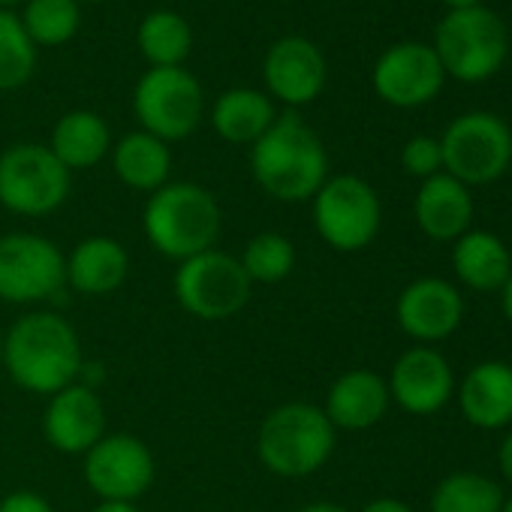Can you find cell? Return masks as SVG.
I'll return each instance as SVG.
<instances>
[{
  "instance_id": "cell-18",
  "label": "cell",
  "mask_w": 512,
  "mask_h": 512,
  "mask_svg": "<svg viewBox=\"0 0 512 512\" xmlns=\"http://www.w3.org/2000/svg\"><path fill=\"white\" fill-rule=\"evenodd\" d=\"M416 226L434 241H458L473 223V196L470 187L440 172L422 181L413 202Z\"/></svg>"
},
{
  "instance_id": "cell-31",
  "label": "cell",
  "mask_w": 512,
  "mask_h": 512,
  "mask_svg": "<svg viewBox=\"0 0 512 512\" xmlns=\"http://www.w3.org/2000/svg\"><path fill=\"white\" fill-rule=\"evenodd\" d=\"M401 166L407 169V175L413 178H434L443 172V151H440V139L431 136H413L404 151H401Z\"/></svg>"
},
{
  "instance_id": "cell-40",
  "label": "cell",
  "mask_w": 512,
  "mask_h": 512,
  "mask_svg": "<svg viewBox=\"0 0 512 512\" xmlns=\"http://www.w3.org/2000/svg\"><path fill=\"white\" fill-rule=\"evenodd\" d=\"M500 512H512V497L509 500H503V509Z\"/></svg>"
},
{
  "instance_id": "cell-28",
  "label": "cell",
  "mask_w": 512,
  "mask_h": 512,
  "mask_svg": "<svg viewBox=\"0 0 512 512\" xmlns=\"http://www.w3.org/2000/svg\"><path fill=\"white\" fill-rule=\"evenodd\" d=\"M34 46H64L82 25L76 0H28L19 16Z\"/></svg>"
},
{
  "instance_id": "cell-7",
  "label": "cell",
  "mask_w": 512,
  "mask_h": 512,
  "mask_svg": "<svg viewBox=\"0 0 512 512\" xmlns=\"http://www.w3.org/2000/svg\"><path fill=\"white\" fill-rule=\"evenodd\" d=\"M443 172L467 187L497 181L512 163V130L491 112L458 115L440 136Z\"/></svg>"
},
{
  "instance_id": "cell-30",
  "label": "cell",
  "mask_w": 512,
  "mask_h": 512,
  "mask_svg": "<svg viewBox=\"0 0 512 512\" xmlns=\"http://www.w3.org/2000/svg\"><path fill=\"white\" fill-rule=\"evenodd\" d=\"M37 67V46L31 43L22 19L0 10V91L22 88Z\"/></svg>"
},
{
  "instance_id": "cell-13",
  "label": "cell",
  "mask_w": 512,
  "mask_h": 512,
  "mask_svg": "<svg viewBox=\"0 0 512 512\" xmlns=\"http://www.w3.org/2000/svg\"><path fill=\"white\" fill-rule=\"evenodd\" d=\"M443 67L431 46L398 43L386 49L374 64V91L383 103L398 109H416L431 103L443 88Z\"/></svg>"
},
{
  "instance_id": "cell-3",
  "label": "cell",
  "mask_w": 512,
  "mask_h": 512,
  "mask_svg": "<svg viewBox=\"0 0 512 512\" xmlns=\"http://www.w3.org/2000/svg\"><path fill=\"white\" fill-rule=\"evenodd\" d=\"M220 223L223 214L217 199L190 181L163 184L148 196L142 211V229L151 247L178 263L211 250L220 238Z\"/></svg>"
},
{
  "instance_id": "cell-11",
  "label": "cell",
  "mask_w": 512,
  "mask_h": 512,
  "mask_svg": "<svg viewBox=\"0 0 512 512\" xmlns=\"http://www.w3.org/2000/svg\"><path fill=\"white\" fill-rule=\"evenodd\" d=\"M67 256L37 232H10L0 238V299L31 305L55 299L67 287Z\"/></svg>"
},
{
  "instance_id": "cell-4",
  "label": "cell",
  "mask_w": 512,
  "mask_h": 512,
  "mask_svg": "<svg viewBox=\"0 0 512 512\" xmlns=\"http://www.w3.org/2000/svg\"><path fill=\"white\" fill-rule=\"evenodd\" d=\"M335 425L317 404L290 401L275 407L256 431V458L284 479L317 473L335 452Z\"/></svg>"
},
{
  "instance_id": "cell-36",
  "label": "cell",
  "mask_w": 512,
  "mask_h": 512,
  "mask_svg": "<svg viewBox=\"0 0 512 512\" xmlns=\"http://www.w3.org/2000/svg\"><path fill=\"white\" fill-rule=\"evenodd\" d=\"M299 512H350V509H347V506H341V503L320 500V503H308V506H302Z\"/></svg>"
},
{
  "instance_id": "cell-29",
  "label": "cell",
  "mask_w": 512,
  "mask_h": 512,
  "mask_svg": "<svg viewBox=\"0 0 512 512\" xmlns=\"http://www.w3.org/2000/svg\"><path fill=\"white\" fill-rule=\"evenodd\" d=\"M296 266V247L281 232H260L244 247L241 269L250 284H281Z\"/></svg>"
},
{
  "instance_id": "cell-8",
  "label": "cell",
  "mask_w": 512,
  "mask_h": 512,
  "mask_svg": "<svg viewBox=\"0 0 512 512\" xmlns=\"http://www.w3.org/2000/svg\"><path fill=\"white\" fill-rule=\"evenodd\" d=\"M70 196V169L49 145H13L0 154V205L22 217H46Z\"/></svg>"
},
{
  "instance_id": "cell-26",
  "label": "cell",
  "mask_w": 512,
  "mask_h": 512,
  "mask_svg": "<svg viewBox=\"0 0 512 512\" xmlns=\"http://www.w3.org/2000/svg\"><path fill=\"white\" fill-rule=\"evenodd\" d=\"M136 46L151 67H181L193 49V31L175 10H154L139 22Z\"/></svg>"
},
{
  "instance_id": "cell-10",
  "label": "cell",
  "mask_w": 512,
  "mask_h": 512,
  "mask_svg": "<svg viewBox=\"0 0 512 512\" xmlns=\"http://www.w3.org/2000/svg\"><path fill=\"white\" fill-rule=\"evenodd\" d=\"M314 226L320 238L341 253L365 250L380 232V196L359 175H335L317 190Z\"/></svg>"
},
{
  "instance_id": "cell-2",
  "label": "cell",
  "mask_w": 512,
  "mask_h": 512,
  "mask_svg": "<svg viewBox=\"0 0 512 512\" xmlns=\"http://www.w3.org/2000/svg\"><path fill=\"white\" fill-rule=\"evenodd\" d=\"M250 172L272 199L308 202L329 178V154L320 136L287 112L250 145Z\"/></svg>"
},
{
  "instance_id": "cell-25",
  "label": "cell",
  "mask_w": 512,
  "mask_h": 512,
  "mask_svg": "<svg viewBox=\"0 0 512 512\" xmlns=\"http://www.w3.org/2000/svg\"><path fill=\"white\" fill-rule=\"evenodd\" d=\"M112 148V133H109V124L97 115V112H88V109H76V112H67L55 130H52V145L49 151L70 169H91L97 166Z\"/></svg>"
},
{
  "instance_id": "cell-41",
  "label": "cell",
  "mask_w": 512,
  "mask_h": 512,
  "mask_svg": "<svg viewBox=\"0 0 512 512\" xmlns=\"http://www.w3.org/2000/svg\"><path fill=\"white\" fill-rule=\"evenodd\" d=\"M0 365H4V335H0Z\"/></svg>"
},
{
  "instance_id": "cell-24",
  "label": "cell",
  "mask_w": 512,
  "mask_h": 512,
  "mask_svg": "<svg viewBox=\"0 0 512 512\" xmlns=\"http://www.w3.org/2000/svg\"><path fill=\"white\" fill-rule=\"evenodd\" d=\"M112 169L118 181H124L130 190L154 193L163 184H169L172 172V154L169 145L145 130L127 133L115 148H112Z\"/></svg>"
},
{
  "instance_id": "cell-42",
  "label": "cell",
  "mask_w": 512,
  "mask_h": 512,
  "mask_svg": "<svg viewBox=\"0 0 512 512\" xmlns=\"http://www.w3.org/2000/svg\"><path fill=\"white\" fill-rule=\"evenodd\" d=\"M76 4H100V0H76Z\"/></svg>"
},
{
  "instance_id": "cell-6",
  "label": "cell",
  "mask_w": 512,
  "mask_h": 512,
  "mask_svg": "<svg viewBox=\"0 0 512 512\" xmlns=\"http://www.w3.org/2000/svg\"><path fill=\"white\" fill-rule=\"evenodd\" d=\"M172 290L181 311L202 323H220L235 317L250 302L253 284L244 275L241 260L211 247L178 263Z\"/></svg>"
},
{
  "instance_id": "cell-21",
  "label": "cell",
  "mask_w": 512,
  "mask_h": 512,
  "mask_svg": "<svg viewBox=\"0 0 512 512\" xmlns=\"http://www.w3.org/2000/svg\"><path fill=\"white\" fill-rule=\"evenodd\" d=\"M461 416L482 431H497L512 422V365L479 362L458 386Z\"/></svg>"
},
{
  "instance_id": "cell-5",
  "label": "cell",
  "mask_w": 512,
  "mask_h": 512,
  "mask_svg": "<svg viewBox=\"0 0 512 512\" xmlns=\"http://www.w3.org/2000/svg\"><path fill=\"white\" fill-rule=\"evenodd\" d=\"M434 55L446 76L458 82L491 79L509 52V34L488 7L452 10L434 31Z\"/></svg>"
},
{
  "instance_id": "cell-19",
  "label": "cell",
  "mask_w": 512,
  "mask_h": 512,
  "mask_svg": "<svg viewBox=\"0 0 512 512\" xmlns=\"http://www.w3.org/2000/svg\"><path fill=\"white\" fill-rule=\"evenodd\" d=\"M392 398H389V386L380 374L374 371H347L341 374L329 395H326V407L323 413L329 416V422L335 425V431H365L374 428L386 410H389Z\"/></svg>"
},
{
  "instance_id": "cell-17",
  "label": "cell",
  "mask_w": 512,
  "mask_h": 512,
  "mask_svg": "<svg viewBox=\"0 0 512 512\" xmlns=\"http://www.w3.org/2000/svg\"><path fill=\"white\" fill-rule=\"evenodd\" d=\"M43 434L58 452L85 455L106 437V407L100 395L85 383H73L52 395L43 413Z\"/></svg>"
},
{
  "instance_id": "cell-39",
  "label": "cell",
  "mask_w": 512,
  "mask_h": 512,
  "mask_svg": "<svg viewBox=\"0 0 512 512\" xmlns=\"http://www.w3.org/2000/svg\"><path fill=\"white\" fill-rule=\"evenodd\" d=\"M16 4H28V0H0V10H10Z\"/></svg>"
},
{
  "instance_id": "cell-1",
  "label": "cell",
  "mask_w": 512,
  "mask_h": 512,
  "mask_svg": "<svg viewBox=\"0 0 512 512\" xmlns=\"http://www.w3.org/2000/svg\"><path fill=\"white\" fill-rule=\"evenodd\" d=\"M4 368L19 389L52 398L82 377L85 359L79 335L61 314L34 311L7 332Z\"/></svg>"
},
{
  "instance_id": "cell-12",
  "label": "cell",
  "mask_w": 512,
  "mask_h": 512,
  "mask_svg": "<svg viewBox=\"0 0 512 512\" xmlns=\"http://www.w3.org/2000/svg\"><path fill=\"white\" fill-rule=\"evenodd\" d=\"M85 482L100 500L136 503L154 482V455L133 434H106L85 452Z\"/></svg>"
},
{
  "instance_id": "cell-38",
  "label": "cell",
  "mask_w": 512,
  "mask_h": 512,
  "mask_svg": "<svg viewBox=\"0 0 512 512\" xmlns=\"http://www.w3.org/2000/svg\"><path fill=\"white\" fill-rule=\"evenodd\" d=\"M443 4L452 10H473V7H482V0H443Z\"/></svg>"
},
{
  "instance_id": "cell-9",
  "label": "cell",
  "mask_w": 512,
  "mask_h": 512,
  "mask_svg": "<svg viewBox=\"0 0 512 512\" xmlns=\"http://www.w3.org/2000/svg\"><path fill=\"white\" fill-rule=\"evenodd\" d=\"M133 112L145 133L169 142L187 139L205 112L202 88L184 67H148L133 91Z\"/></svg>"
},
{
  "instance_id": "cell-15",
  "label": "cell",
  "mask_w": 512,
  "mask_h": 512,
  "mask_svg": "<svg viewBox=\"0 0 512 512\" xmlns=\"http://www.w3.org/2000/svg\"><path fill=\"white\" fill-rule=\"evenodd\" d=\"M263 79H266L269 97L293 109L308 106L326 88V58L311 40L284 37L269 49L263 61Z\"/></svg>"
},
{
  "instance_id": "cell-22",
  "label": "cell",
  "mask_w": 512,
  "mask_h": 512,
  "mask_svg": "<svg viewBox=\"0 0 512 512\" xmlns=\"http://www.w3.org/2000/svg\"><path fill=\"white\" fill-rule=\"evenodd\" d=\"M452 269L473 293H500L512 275V253L485 229H467L452 247Z\"/></svg>"
},
{
  "instance_id": "cell-20",
  "label": "cell",
  "mask_w": 512,
  "mask_h": 512,
  "mask_svg": "<svg viewBox=\"0 0 512 512\" xmlns=\"http://www.w3.org/2000/svg\"><path fill=\"white\" fill-rule=\"evenodd\" d=\"M67 287H73L82 296H109L115 293L130 272V256L121 241L112 235H91L79 241L67 263Z\"/></svg>"
},
{
  "instance_id": "cell-27",
  "label": "cell",
  "mask_w": 512,
  "mask_h": 512,
  "mask_svg": "<svg viewBox=\"0 0 512 512\" xmlns=\"http://www.w3.org/2000/svg\"><path fill=\"white\" fill-rule=\"evenodd\" d=\"M503 491L485 473H452L437 482L431 494V512H500Z\"/></svg>"
},
{
  "instance_id": "cell-33",
  "label": "cell",
  "mask_w": 512,
  "mask_h": 512,
  "mask_svg": "<svg viewBox=\"0 0 512 512\" xmlns=\"http://www.w3.org/2000/svg\"><path fill=\"white\" fill-rule=\"evenodd\" d=\"M497 464H500L503 479L512 485V431L503 437V443H500V449H497Z\"/></svg>"
},
{
  "instance_id": "cell-35",
  "label": "cell",
  "mask_w": 512,
  "mask_h": 512,
  "mask_svg": "<svg viewBox=\"0 0 512 512\" xmlns=\"http://www.w3.org/2000/svg\"><path fill=\"white\" fill-rule=\"evenodd\" d=\"M94 512H139V506L130 500H100Z\"/></svg>"
},
{
  "instance_id": "cell-32",
  "label": "cell",
  "mask_w": 512,
  "mask_h": 512,
  "mask_svg": "<svg viewBox=\"0 0 512 512\" xmlns=\"http://www.w3.org/2000/svg\"><path fill=\"white\" fill-rule=\"evenodd\" d=\"M0 512H55V509L37 491H13L0 500Z\"/></svg>"
},
{
  "instance_id": "cell-16",
  "label": "cell",
  "mask_w": 512,
  "mask_h": 512,
  "mask_svg": "<svg viewBox=\"0 0 512 512\" xmlns=\"http://www.w3.org/2000/svg\"><path fill=\"white\" fill-rule=\"evenodd\" d=\"M395 317L404 335L413 341L431 344L455 335L464 320V299L461 293L443 278H419L398 296Z\"/></svg>"
},
{
  "instance_id": "cell-23",
  "label": "cell",
  "mask_w": 512,
  "mask_h": 512,
  "mask_svg": "<svg viewBox=\"0 0 512 512\" xmlns=\"http://www.w3.org/2000/svg\"><path fill=\"white\" fill-rule=\"evenodd\" d=\"M278 112L269 94L256 88H232L217 97L211 109L214 133L229 145H253L272 124Z\"/></svg>"
},
{
  "instance_id": "cell-34",
  "label": "cell",
  "mask_w": 512,
  "mask_h": 512,
  "mask_svg": "<svg viewBox=\"0 0 512 512\" xmlns=\"http://www.w3.org/2000/svg\"><path fill=\"white\" fill-rule=\"evenodd\" d=\"M362 512H413L404 500H395V497H377L371 500Z\"/></svg>"
},
{
  "instance_id": "cell-37",
  "label": "cell",
  "mask_w": 512,
  "mask_h": 512,
  "mask_svg": "<svg viewBox=\"0 0 512 512\" xmlns=\"http://www.w3.org/2000/svg\"><path fill=\"white\" fill-rule=\"evenodd\" d=\"M500 299H503V314H506V320L512 323V275H509L506 287L500 290Z\"/></svg>"
},
{
  "instance_id": "cell-14",
  "label": "cell",
  "mask_w": 512,
  "mask_h": 512,
  "mask_svg": "<svg viewBox=\"0 0 512 512\" xmlns=\"http://www.w3.org/2000/svg\"><path fill=\"white\" fill-rule=\"evenodd\" d=\"M389 398L413 413V416H431L449 404L455 395V374L443 353L434 347H413L392 365V374L386 380Z\"/></svg>"
}]
</instances>
